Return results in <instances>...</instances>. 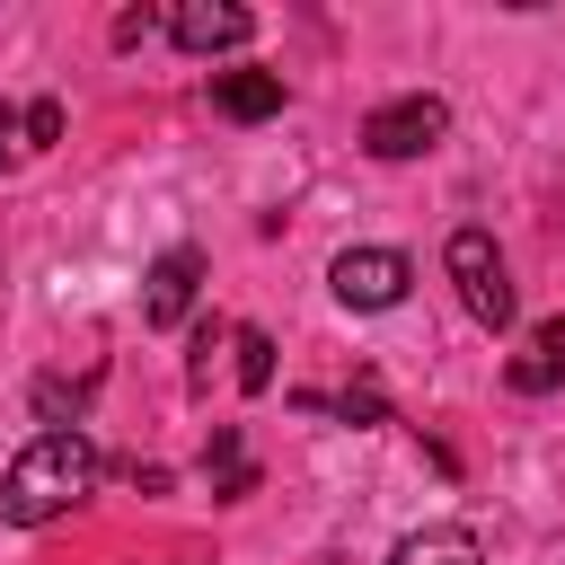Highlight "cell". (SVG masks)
<instances>
[{"label": "cell", "instance_id": "cell-1", "mask_svg": "<svg viewBox=\"0 0 565 565\" xmlns=\"http://www.w3.org/2000/svg\"><path fill=\"white\" fill-rule=\"evenodd\" d=\"M97 486V441L88 433H35L9 477H0V521L9 530H44L53 512H71L79 494Z\"/></svg>", "mask_w": 565, "mask_h": 565}, {"label": "cell", "instance_id": "cell-2", "mask_svg": "<svg viewBox=\"0 0 565 565\" xmlns=\"http://www.w3.org/2000/svg\"><path fill=\"white\" fill-rule=\"evenodd\" d=\"M441 265H450V282H459V300H468L477 327H512V274H503V256H494L486 230H450Z\"/></svg>", "mask_w": 565, "mask_h": 565}, {"label": "cell", "instance_id": "cell-3", "mask_svg": "<svg viewBox=\"0 0 565 565\" xmlns=\"http://www.w3.org/2000/svg\"><path fill=\"white\" fill-rule=\"evenodd\" d=\"M441 132H450V106H441L433 88H415V97H388V106H371V124H362V150H371V159H424Z\"/></svg>", "mask_w": 565, "mask_h": 565}, {"label": "cell", "instance_id": "cell-4", "mask_svg": "<svg viewBox=\"0 0 565 565\" xmlns=\"http://www.w3.org/2000/svg\"><path fill=\"white\" fill-rule=\"evenodd\" d=\"M327 282H335L344 309H397L406 282H415V265H406L397 247H344V256L327 265Z\"/></svg>", "mask_w": 565, "mask_h": 565}, {"label": "cell", "instance_id": "cell-5", "mask_svg": "<svg viewBox=\"0 0 565 565\" xmlns=\"http://www.w3.org/2000/svg\"><path fill=\"white\" fill-rule=\"evenodd\" d=\"M168 35H177V53H230V44L256 35V18L238 0H177L168 9Z\"/></svg>", "mask_w": 565, "mask_h": 565}, {"label": "cell", "instance_id": "cell-6", "mask_svg": "<svg viewBox=\"0 0 565 565\" xmlns=\"http://www.w3.org/2000/svg\"><path fill=\"white\" fill-rule=\"evenodd\" d=\"M203 291V247H168L150 274H141V327H177Z\"/></svg>", "mask_w": 565, "mask_h": 565}, {"label": "cell", "instance_id": "cell-7", "mask_svg": "<svg viewBox=\"0 0 565 565\" xmlns=\"http://www.w3.org/2000/svg\"><path fill=\"white\" fill-rule=\"evenodd\" d=\"M503 388H512V397H547V388H565V318H539V327H530V344L503 362Z\"/></svg>", "mask_w": 565, "mask_h": 565}, {"label": "cell", "instance_id": "cell-8", "mask_svg": "<svg viewBox=\"0 0 565 565\" xmlns=\"http://www.w3.org/2000/svg\"><path fill=\"white\" fill-rule=\"evenodd\" d=\"M212 106L230 124H265L282 115V71H212Z\"/></svg>", "mask_w": 565, "mask_h": 565}, {"label": "cell", "instance_id": "cell-9", "mask_svg": "<svg viewBox=\"0 0 565 565\" xmlns=\"http://www.w3.org/2000/svg\"><path fill=\"white\" fill-rule=\"evenodd\" d=\"M388 565H486V547H477V530L433 521V530H406V539L388 547Z\"/></svg>", "mask_w": 565, "mask_h": 565}, {"label": "cell", "instance_id": "cell-10", "mask_svg": "<svg viewBox=\"0 0 565 565\" xmlns=\"http://www.w3.org/2000/svg\"><path fill=\"white\" fill-rule=\"evenodd\" d=\"M88 397H97V371H79V380H35V388H26V406H35L53 433H79Z\"/></svg>", "mask_w": 565, "mask_h": 565}, {"label": "cell", "instance_id": "cell-11", "mask_svg": "<svg viewBox=\"0 0 565 565\" xmlns=\"http://www.w3.org/2000/svg\"><path fill=\"white\" fill-rule=\"evenodd\" d=\"M230 353H238V388L265 397V388H274V335H265V327H230Z\"/></svg>", "mask_w": 565, "mask_h": 565}, {"label": "cell", "instance_id": "cell-12", "mask_svg": "<svg viewBox=\"0 0 565 565\" xmlns=\"http://www.w3.org/2000/svg\"><path fill=\"white\" fill-rule=\"evenodd\" d=\"M221 344H230V327H221V318H194V362H185L194 388H212V353H221Z\"/></svg>", "mask_w": 565, "mask_h": 565}, {"label": "cell", "instance_id": "cell-13", "mask_svg": "<svg viewBox=\"0 0 565 565\" xmlns=\"http://www.w3.org/2000/svg\"><path fill=\"white\" fill-rule=\"evenodd\" d=\"M18 132H26V150H53V141H62V106H53V97H35V106L18 115Z\"/></svg>", "mask_w": 565, "mask_h": 565}, {"label": "cell", "instance_id": "cell-14", "mask_svg": "<svg viewBox=\"0 0 565 565\" xmlns=\"http://www.w3.org/2000/svg\"><path fill=\"white\" fill-rule=\"evenodd\" d=\"M212 494H221V503H238V494H256V468H247V459H238V468H221V486H212Z\"/></svg>", "mask_w": 565, "mask_h": 565}, {"label": "cell", "instance_id": "cell-15", "mask_svg": "<svg viewBox=\"0 0 565 565\" xmlns=\"http://www.w3.org/2000/svg\"><path fill=\"white\" fill-rule=\"evenodd\" d=\"M18 141H26V132H18V106H0V168L18 159Z\"/></svg>", "mask_w": 565, "mask_h": 565}]
</instances>
